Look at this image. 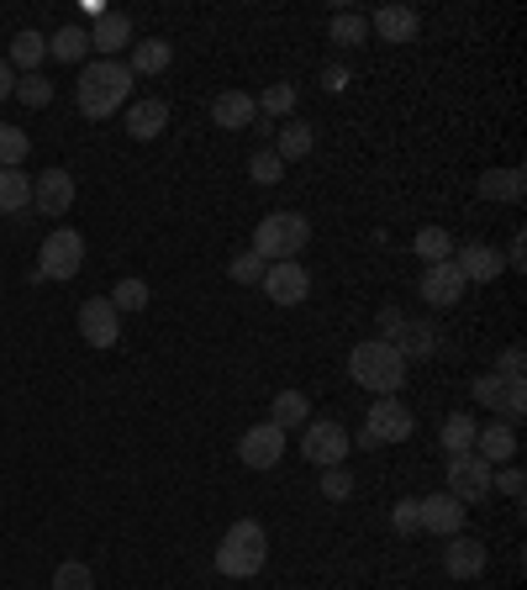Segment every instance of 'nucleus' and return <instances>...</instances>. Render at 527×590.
<instances>
[{"instance_id": "nucleus-1", "label": "nucleus", "mask_w": 527, "mask_h": 590, "mask_svg": "<svg viewBox=\"0 0 527 590\" xmlns=\"http://www.w3.org/2000/svg\"><path fill=\"white\" fill-rule=\"evenodd\" d=\"M74 100H79V111L90 121L117 117L121 106L132 100V69H127L121 58H96V64H85V69H79V85H74Z\"/></svg>"}, {"instance_id": "nucleus-2", "label": "nucleus", "mask_w": 527, "mask_h": 590, "mask_svg": "<svg viewBox=\"0 0 527 590\" xmlns=\"http://www.w3.org/2000/svg\"><path fill=\"white\" fill-rule=\"evenodd\" d=\"M348 379L364 385V390H375V396H396V390L407 385V358H401L396 343L364 337V343H354V354H348Z\"/></svg>"}, {"instance_id": "nucleus-3", "label": "nucleus", "mask_w": 527, "mask_h": 590, "mask_svg": "<svg viewBox=\"0 0 527 590\" xmlns=\"http://www.w3.org/2000/svg\"><path fill=\"white\" fill-rule=\"evenodd\" d=\"M269 559V533H264L254 517L233 522L227 533H222V544H216V569L227 575V580H254Z\"/></svg>"}, {"instance_id": "nucleus-4", "label": "nucleus", "mask_w": 527, "mask_h": 590, "mask_svg": "<svg viewBox=\"0 0 527 590\" xmlns=\"http://www.w3.org/2000/svg\"><path fill=\"white\" fill-rule=\"evenodd\" d=\"M306 243H312V222H306V216L301 212H269L259 227H254V243H248V248H254L264 264H286V259H295Z\"/></svg>"}, {"instance_id": "nucleus-5", "label": "nucleus", "mask_w": 527, "mask_h": 590, "mask_svg": "<svg viewBox=\"0 0 527 590\" xmlns=\"http://www.w3.org/2000/svg\"><path fill=\"white\" fill-rule=\"evenodd\" d=\"M411 432H417V417H411V406L401 396H375L369 401V417L359 427V449H380V443H407Z\"/></svg>"}, {"instance_id": "nucleus-6", "label": "nucleus", "mask_w": 527, "mask_h": 590, "mask_svg": "<svg viewBox=\"0 0 527 590\" xmlns=\"http://www.w3.org/2000/svg\"><path fill=\"white\" fill-rule=\"evenodd\" d=\"M85 269V237L74 227H58V233L43 237V254H37V269L32 280H74Z\"/></svg>"}, {"instance_id": "nucleus-7", "label": "nucleus", "mask_w": 527, "mask_h": 590, "mask_svg": "<svg viewBox=\"0 0 527 590\" xmlns=\"http://www.w3.org/2000/svg\"><path fill=\"white\" fill-rule=\"evenodd\" d=\"M348 449H354V432L343 422H306L301 427V453H306V464H316V470H333V464H343L348 459Z\"/></svg>"}, {"instance_id": "nucleus-8", "label": "nucleus", "mask_w": 527, "mask_h": 590, "mask_svg": "<svg viewBox=\"0 0 527 590\" xmlns=\"http://www.w3.org/2000/svg\"><path fill=\"white\" fill-rule=\"evenodd\" d=\"M238 459L248 470H275V464H286V432L275 422H254L248 432L238 438Z\"/></svg>"}, {"instance_id": "nucleus-9", "label": "nucleus", "mask_w": 527, "mask_h": 590, "mask_svg": "<svg viewBox=\"0 0 527 590\" xmlns=\"http://www.w3.org/2000/svg\"><path fill=\"white\" fill-rule=\"evenodd\" d=\"M491 464L480 459V453H454L449 459V496L459 501V506H470V501H485L491 496Z\"/></svg>"}, {"instance_id": "nucleus-10", "label": "nucleus", "mask_w": 527, "mask_h": 590, "mask_svg": "<svg viewBox=\"0 0 527 590\" xmlns=\"http://www.w3.org/2000/svg\"><path fill=\"white\" fill-rule=\"evenodd\" d=\"M259 285H264V296H269L275 307H301V301L312 296V275H306V264H301V259L269 264Z\"/></svg>"}, {"instance_id": "nucleus-11", "label": "nucleus", "mask_w": 527, "mask_h": 590, "mask_svg": "<svg viewBox=\"0 0 527 590\" xmlns=\"http://www.w3.org/2000/svg\"><path fill=\"white\" fill-rule=\"evenodd\" d=\"M464 512H470V506H459L449 491L417 496V527L432 533V538H454V533H464Z\"/></svg>"}, {"instance_id": "nucleus-12", "label": "nucleus", "mask_w": 527, "mask_h": 590, "mask_svg": "<svg viewBox=\"0 0 527 590\" xmlns=\"http://www.w3.org/2000/svg\"><path fill=\"white\" fill-rule=\"evenodd\" d=\"M79 337H85L90 348H117L121 343V317L106 296H90V301L79 307Z\"/></svg>"}, {"instance_id": "nucleus-13", "label": "nucleus", "mask_w": 527, "mask_h": 590, "mask_svg": "<svg viewBox=\"0 0 527 590\" xmlns=\"http://www.w3.org/2000/svg\"><path fill=\"white\" fill-rule=\"evenodd\" d=\"M32 212L37 216L74 212V174L69 169H43V174L32 180Z\"/></svg>"}, {"instance_id": "nucleus-14", "label": "nucleus", "mask_w": 527, "mask_h": 590, "mask_svg": "<svg viewBox=\"0 0 527 590\" xmlns=\"http://www.w3.org/2000/svg\"><path fill=\"white\" fill-rule=\"evenodd\" d=\"M464 290H470V285H464V275L454 269V259L428 264V269H422V285H417V296H422L428 307H438V311L459 307V301H464Z\"/></svg>"}, {"instance_id": "nucleus-15", "label": "nucleus", "mask_w": 527, "mask_h": 590, "mask_svg": "<svg viewBox=\"0 0 527 590\" xmlns=\"http://www.w3.org/2000/svg\"><path fill=\"white\" fill-rule=\"evenodd\" d=\"M454 269L464 275V285H491L506 269V259L491 243H464V248H454Z\"/></svg>"}, {"instance_id": "nucleus-16", "label": "nucleus", "mask_w": 527, "mask_h": 590, "mask_svg": "<svg viewBox=\"0 0 527 590\" xmlns=\"http://www.w3.org/2000/svg\"><path fill=\"white\" fill-rule=\"evenodd\" d=\"M85 37L100 58H117L121 47H132V17L127 11H100L96 26H85Z\"/></svg>"}, {"instance_id": "nucleus-17", "label": "nucleus", "mask_w": 527, "mask_h": 590, "mask_svg": "<svg viewBox=\"0 0 527 590\" xmlns=\"http://www.w3.org/2000/svg\"><path fill=\"white\" fill-rule=\"evenodd\" d=\"M443 569H449L454 580H475V575H485V544L470 538V533H454L449 548H443Z\"/></svg>"}, {"instance_id": "nucleus-18", "label": "nucleus", "mask_w": 527, "mask_h": 590, "mask_svg": "<svg viewBox=\"0 0 527 590\" xmlns=\"http://www.w3.org/2000/svg\"><path fill=\"white\" fill-rule=\"evenodd\" d=\"M121 127H127V138L153 142V138H159V132L169 127V106L159 100V95H148V100H132V106H127V121H121Z\"/></svg>"}, {"instance_id": "nucleus-19", "label": "nucleus", "mask_w": 527, "mask_h": 590, "mask_svg": "<svg viewBox=\"0 0 527 590\" xmlns=\"http://www.w3.org/2000/svg\"><path fill=\"white\" fill-rule=\"evenodd\" d=\"M369 26H375L380 43H411V37L422 32V17H417L411 6H380V11L369 17Z\"/></svg>"}, {"instance_id": "nucleus-20", "label": "nucleus", "mask_w": 527, "mask_h": 590, "mask_svg": "<svg viewBox=\"0 0 527 590\" xmlns=\"http://www.w3.org/2000/svg\"><path fill=\"white\" fill-rule=\"evenodd\" d=\"M212 121L216 127H227V132H243V127H254L259 121V100L248 90H227L212 100Z\"/></svg>"}, {"instance_id": "nucleus-21", "label": "nucleus", "mask_w": 527, "mask_h": 590, "mask_svg": "<svg viewBox=\"0 0 527 590\" xmlns=\"http://www.w3.org/2000/svg\"><path fill=\"white\" fill-rule=\"evenodd\" d=\"M475 453L496 470V464H512L517 459V427L512 422H485L475 432Z\"/></svg>"}, {"instance_id": "nucleus-22", "label": "nucleus", "mask_w": 527, "mask_h": 590, "mask_svg": "<svg viewBox=\"0 0 527 590\" xmlns=\"http://www.w3.org/2000/svg\"><path fill=\"white\" fill-rule=\"evenodd\" d=\"M312 148H316L312 121H301V117L280 121V132H275V153H280V164H295V159H306Z\"/></svg>"}, {"instance_id": "nucleus-23", "label": "nucleus", "mask_w": 527, "mask_h": 590, "mask_svg": "<svg viewBox=\"0 0 527 590\" xmlns=\"http://www.w3.org/2000/svg\"><path fill=\"white\" fill-rule=\"evenodd\" d=\"M49 58V37L37 32V26H22L17 37H11V53H6V64L22 74H37V64Z\"/></svg>"}, {"instance_id": "nucleus-24", "label": "nucleus", "mask_w": 527, "mask_h": 590, "mask_svg": "<svg viewBox=\"0 0 527 590\" xmlns=\"http://www.w3.org/2000/svg\"><path fill=\"white\" fill-rule=\"evenodd\" d=\"M523 190H527L523 169H485V174H480V195H485V201H512V206H517Z\"/></svg>"}, {"instance_id": "nucleus-25", "label": "nucleus", "mask_w": 527, "mask_h": 590, "mask_svg": "<svg viewBox=\"0 0 527 590\" xmlns=\"http://www.w3.org/2000/svg\"><path fill=\"white\" fill-rule=\"evenodd\" d=\"M438 343H443L438 322H407V332L396 337L401 358H432V354H438Z\"/></svg>"}, {"instance_id": "nucleus-26", "label": "nucleus", "mask_w": 527, "mask_h": 590, "mask_svg": "<svg viewBox=\"0 0 527 590\" xmlns=\"http://www.w3.org/2000/svg\"><path fill=\"white\" fill-rule=\"evenodd\" d=\"M269 422L280 427V432H290V427H306V422H312V401H306L301 390H280V396H275V406H269Z\"/></svg>"}, {"instance_id": "nucleus-27", "label": "nucleus", "mask_w": 527, "mask_h": 590, "mask_svg": "<svg viewBox=\"0 0 527 590\" xmlns=\"http://www.w3.org/2000/svg\"><path fill=\"white\" fill-rule=\"evenodd\" d=\"M475 432H480L475 417H470V411H454L449 422L438 427V443L449 449V459H454V453H475Z\"/></svg>"}, {"instance_id": "nucleus-28", "label": "nucleus", "mask_w": 527, "mask_h": 590, "mask_svg": "<svg viewBox=\"0 0 527 590\" xmlns=\"http://www.w3.org/2000/svg\"><path fill=\"white\" fill-rule=\"evenodd\" d=\"M169 58H174V47L164 43V37H148V43H132V58H127V69H132V79L138 74H164Z\"/></svg>"}, {"instance_id": "nucleus-29", "label": "nucleus", "mask_w": 527, "mask_h": 590, "mask_svg": "<svg viewBox=\"0 0 527 590\" xmlns=\"http://www.w3.org/2000/svg\"><path fill=\"white\" fill-rule=\"evenodd\" d=\"M85 53H90V37H85V26H58L49 37V58H58V64H85Z\"/></svg>"}, {"instance_id": "nucleus-30", "label": "nucleus", "mask_w": 527, "mask_h": 590, "mask_svg": "<svg viewBox=\"0 0 527 590\" xmlns=\"http://www.w3.org/2000/svg\"><path fill=\"white\" fill-rule=\"evenodd\" d=\"M411 254L422 264H449L454 259V237L443 233V227H417V237H411Z\"/></svg>"}, {"instance_id": "nucleus-31", "label": "nucleus", "mask_w": 527, "mask_h": 590, "mask_svg": "<svg viewBox=\"0 0 527 590\" xmlns=\"http://www.w3.org/2000/svg\"><path fill=\"white\" fill-rule=\"evenodd\" d=\"M327 43H337V47L369 43V17H359V11H337L333 22H327Z\"/></svg>"}, {"instance_id": "nucleus-32", "label": "nucleus", "mask_w": 527, "mask_h": 590, "mask_svg": "<svg viewBox=\"0 0 527 590\" xmlns=\"http://www.w3.org/2000/svg\"><path fill=\"white\" fill-rule=\"evenodd\" d=\"M32 206V180L22 169H0V212H26Z\"/></svg>"}, {"instance_id": "nucleus-33", "label": "nucleus", "mask_w": 527, "mask_h": 590, "mask_svg": "<svg viewBox=\"0 0 527 590\" xmlns=\"http://www.w3.org/2000/svg\"><path fill=\"white\" fill-rule=\"evenodd\" d=\"M106 301L117 307V317H127V311H143V307H148V280L127 275V280H117V290H111Z\"/></svg>"}, {"instance_id": "nucleus-34", "label": "nucleus", "mask_w": 527, "mask_h": 590, "mask_svg": "<svg viewBox=\"0 0 527 590\" xmlns=\"http://www.w3.org/2000/svg\"><path fill=\"white\" fill-rule=\"evenodd\" d=\"M254 100H259V111H264V117L290 121V111H295V85H290V79H280V85H269V90L254 95Z\"/></svg>"}, {"instance_id": "nucleus-35", "label": "nucleus", "mask_w": 527, "mask_h": 590, "mask_svg": "<svg viewBox=\"0 0 527 590\" xmlns=\"http://www.w3.org/2000/svg\"><path fill=\"white\" fill-rule=\"evenodd\" d=\"M26 153H32V142H26L22 127H6V121H0V169H22Z\"/></svg>"}, {"instance_id": "nucleus-36", "label": "nucleus", "mask_w": 527, "mask_h": 590, "mask_svg": "<svg viewBox=\"0 0 527 590\" xmlns=\"http://www.w3.org/2000/svg\"><path fill=\"white\" fill-rule=\"evenodd\" d=\"M248 174H254V185H280V180H286V164H280L275 148H259V153L248 159Z\"/></svg>"}, {"instance_id": "nucleus-37", "label": "nucleus", "mask_w": 527, "mask_h": 590, "mask_svg": "<svg viewBox=\"0 0 527 590\" xmlns=\"http://www.w3.org/2000/svg\"><path fill=\"white\" fill-rule=\"evenodd\" d=\"M49 590H96V575H90V565L69 559V565L53 569V586Z\"/></svg>"}, {"instance_id": "nucleus-38", "label": "nucleus", "mask_w": 527, "mask_h": 590, "mask_svg": "<svg viewBox=\"0 0 527 590\" xmlns=\"http://www.w3.org/2000/svg\"><path fill=\"white\" fill-rule=\"evenodd\" d=\"M496 411H502V422H523L527 417V379H506V390H502V406H496Z\"/></svg>"}, {"instance_id": "nucleus-39", "label": "nucleus", "mask_w": 527, "mask_h": 590, "mask_svg": "<svg viewBox=\"0 0 527 590\" xmlns=\"http://www.w3.org/2000/svg\"><path fill=\"white\" fill-rule=\"evenodd\" d=\"M264 269H269V264H264L254 248H238V254H233V264H227V275H233L238 285H259Z\"/></svg>"}, {"instance_id": "nucleus-40", "label": "nucleus", "mask_w": 527, "mask_h": 590, "mask_svg": "<svg viewBox=\"0 0 527 590\" xmlns=\"http://www.w3.org/2000/svg\"><path fill=\"white\" fill-rule=\"evenodd\" d=\"M11 95H17L22 106H49V100H53V79H43V74H22Z\"/></svg>"}, {"instance_id": "nucleus-41", "label": "nucleus", "mask_w": 527, "mask_h": 590, "mask_svg": "<svg viewBox=\"0 0 527 590\" xmlns=\"http://www.w3.org/2000/svg\"><path fill=\"white\" fill-rule=\"evenodd\" d=\"M322 496H327V501H348V496H354V474H348V464L322 470Z\"/></svg>"}, {"instance_id": "nucleus-42", "label": "nucleus", "mask_w": 527, "mask_h": 590, "mask_svg": "<svg viewBox=\"0 0 527 590\" xmlns=\"http://www.w3.org/2000/svg\"><path fill=\"white\" fill-rule=\"evenodd\" d=\"M375 332H380V343H396V337L407 332V311H401V307H380V317H375Z\"/></svg>"}, {"instance_id": "nucleus-43", "label": "nucleus", "mask_w": 527, "mask_h": 590, "mask_svg": "<svg viewBox=\"0 0 527 590\" xmlns=\"http://www.w3.org/2000/svg\"><path fill=\"white\" fill-rule=\"evenodd\" d=\"M523 369H527L523 343H512V348H502V358H496V369H491V375H502V379H523Z\"/></svg>"}, {"instance_id": "nucleus-44", "label": "nucleus", "mask_w": 527, "mask_h": 590, "mask_svg": "<svg viewBox=\"0 0 527 590\" xmlns=\"http://www.w3.org/2000/svg\"><path fill=\"white\" fill-rule=\"evenodd\" d=\"M390 527H396L401 538L417 533V496H407V501H396V506H390Z\"/></svg>"}, {"instance_id": "nucleus-45", "label": "nucleus", "mask_w": 527, "mask_h": 590, "mask_svg": "<svg viewBox=\"0 0 527 590\" xmlns=\"http://www.w3.org/2000/svg\"><path fill=\"white\" fill-rule=\"evenodd\" d=\"M502 390H506V379H502V375H480V379H475V401H480V406H491V411L502 406Z\"/></svg>"}, {"instance_id": "nucleus-46", "label": "nucleus", "mask_w": 527, "mask_h": 590, "mask_svg": "<svg viewBox=\"0 0 527 590\" xmlns=\"http://www.w3.org/2000/svg\"><path fill=\"white\" fill-rule=\"evenodd\" d=\"M491 485H496V491H502L506 501H523V470H517V464H512V470H502V474H491Z\"/></svg>"}, {"instance_id": "nucleus-47", "label": "nucleus", "mask_w": 527, "mask_h": 590, "mask_svg": "<svg viewBox=\"0 0 527 590\" xmlns=\"http://www.w3.org/2000/svg\"><path fill=\"white\" fill-rule=\"evenodd\" d=\"M502 259H506V264H512V269H527V237H523V233L512 237V248H506Z\"/></svg>"}, {"instance_id": "nucleus-48", "label": "nucleus", "mask_w": 527, "mask_h": 590, "mask_svg": "<svg viewBox=\"0 0 527 590\" xmlns=\"http://www.w3.org/2000/svg\"><path fill=\"white\" fill-rule=\"evenodd\" d=\"M322 85H327V90H343V85H348V69H337L333 64V69L322 74Z\"/></svg>"}, {"instance_id": "nucleus-49", "label": "nucleus", "mask_w": 527, "mask_h": 590, "mask_svg": "<svg viewBox=\"0 0 527 590\" xmlns=\"http://www.w3.org/2000/svg\"><path fill=\"white\" fill-rule=\"evenodd\" d=\"M17 90V74H11V64H6V58H0V100H6V95Z\"/></svg>"}]
</instances>
